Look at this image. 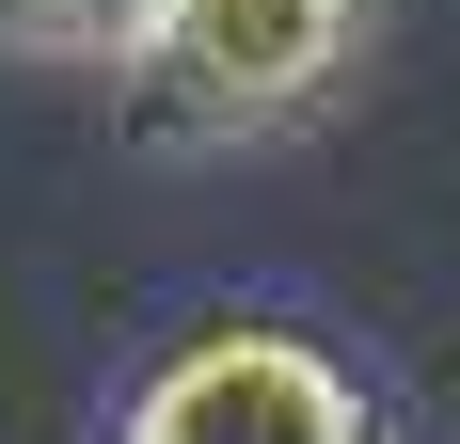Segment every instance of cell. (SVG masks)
Instances as JSON below:
<instances>
[{
    "label": "cell",
    "mask_w": 460,
    "mask_h": 444,
    "mask_svg": "<svg viewBox=\"0 0 460 444\" xmlns=\"http://www.w3.org/2000/svg\"><path fill=\"white\" fill-rule=\"evenodd\" d=\"M366 32H381V0H143V32L111 48V111L159 159L286 143L366 80Z\"/></svg>",
    "instance_id": "obj_1"
},
{
    "label": "cell",
    "mask_w": 460,
    "mask_h": 444,
    "mask_svg": "<svg viewBox=\"0 0 460 444\" xmlns=\"http://www.w3.org/2000/svg\"><path fill=\"white\" fill-rule=\"evenodd\" d=\"M381 381L302 317H207L128 381V444H366Z\"/></svg>",
    "instance_id": "obj_2"
},
{
    "label": "cell",
    "mask_w": 460,
    "mask_h": 444,
    "mask_svg": "<svg viewBox=\"0 0 460 444\" xmlns=\"http://www.w3.org/2000/svg\"><path fill=\"white\" fill-rule=\"evenodd\" d=\"M143 32V0H0V48H32V64H111Z\"/></svg>",
    "instance_id": "obj_3"
}]
</instances>
